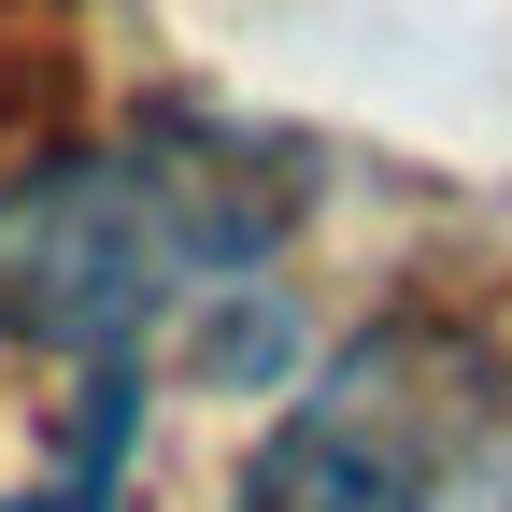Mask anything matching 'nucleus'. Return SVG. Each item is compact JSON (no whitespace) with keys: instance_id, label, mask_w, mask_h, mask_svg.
Masks as SVG:
<instances>
[{"instance_id":"obj_2","label":"nucleus","mask_w":512,"mask_h":512,"mask_svg":"<svg viewBox=\"0 0 512 512\" xmlns=\"http://www.w3.org/2000/svg\"><path fill=\"white\" fill-rule=\"evenodd\" d=\"M256 256H271V200L242 171L72 157V171H29L0 200V328H29L57 356H128L185 299L242 285Z\"/></svg>"},{"instance_id":"obj_1","label":"nucleus","mask_w":512,"mask_h":512,"mask_svg":"<svg viewBox=\"0 0 512 512\" xmlns=\"http://www.w3.org/2000/svg\"><path fill=\"white\" fill-rule=\"evenodd\" d=\"M228 512H512V356L441 313L342 342Z\"/></svg>"}]
</instances>
